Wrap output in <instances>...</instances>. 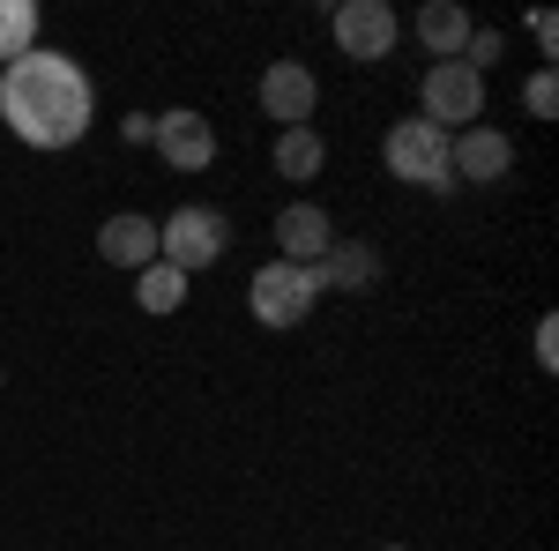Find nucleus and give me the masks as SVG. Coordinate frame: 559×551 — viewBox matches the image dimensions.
<instances>
[{"mask_svg": "<svg viewBox=\"0 0 559 551\" xmlns=\"http://www.w3.org/2000/svg\"><path fill=\"white\" fill-rule=\"evenodd\" d=\"M0 120L31 149H75L97 120V89L68 52H23L0 68Z\"/></svg>", "mask_w": 559, "mask_h": 551, "instance_id": "nucleus-1", "label": "nucleus"}, {"mask_svg": "<svg viewBox=\"0 0 559 551\" xmlns=\"http://www.w3.org/2000/svg\"><path fill=\"white\" fill-rule=\"evenodd\" d=\"M224 247H231V224H224L216 209H202V202H187V209H173L165 224H157V261H165V268H179V276L216 268V261H224Z\"/></svg>", "mask_w": 559, "mask_h": 551, "instance_id": "nucleus-2", "label": "nucleus"}, {"mask_svg": "<svg viewBox=\"0 0 559 551\" xmlns=\"http://www.w3.org/2000/svg\"><path fill=\"white\" fill-rule=\"evenodd\" d=\"M321 298H329L321 276H313V268H292V261H261L254 284H247V306H254L261 328H299Z\"/></svg>", "mask_w": 559, "mask_h": 551, "instance_id": "nucleus-3", "label": "nucleus"}, {"mask_svg": "<svg viewBox=\"0 0 559 551\" xmlns=\"http://www.w3.org/2000/svg\"><path fill=\"white\" fill-rule=\"evenodd\" d=\"M418 120L426 128H440V134H463V128H477L485 120V75H471L463 60H432L426 68V83H418Z\"/></svg>", "mask_w": 559, "mask_h": 551, "instance_id": "nucleus-4", "label": "nucleus"}, {"mask_svg": "<svg viewBox=\"0 0 559 551\" xmlns=\"http://www.w3.org/2000/svg\"><path fill=\"white\" fill-rule=\"evenodd\" d=\"M388 171L403 179V187H426V194H440V187H455V171H448V134L426 128V120H395L381 142Z\"/></svg>", "mask_w": 559, "mask_h": 551, "instance_id": "nucleus-5", "label": "nucleus"}, {"mask_svg": "<svg viewBox=\"0 0 559 551\" xmlns=\"http://www.w3.org/2000/svg\"><path fill=\"white\" fill-rule=\"evenodd\" d=\"M329 31L344 45V60H388L395 52V8L388 0H344L329 15Z\"/></svg>", "mask_w": 559, "mask_h": 551, "instance_id": "nucleus-6", "label": "nucleus"}, {"mask_svg": "<svg viewBox=\"0 0 559 551\" xmlns=\"http://www.w3.org/2000/svg\"><path fill=\"white\" fill-rule=\"evenodd\" d=\"M448 171H455V179H471V187H492V179H508V171H515V142L477 120V128L448 134Z\"/></svg>", "mask_w": 559, "mask_h": 551, "instance_id": "nucleus-7", "label": "nucleus"}, {"mask_svg": "<svg viewBox=\"0 0 559 551\" xmlns=\"http://www.w3.org/2000/svg\"><path fill=\"white\" fill-rule=\"evenodd\" d=\"M336 247V224L321 202H292V209H276V261H292V268H321Z\"/></svg>", "mask_w": 559, "mask_h": 551, "instance_id": "nucleus-8", "label": "nucleus"}, {"mask_svg": "<svg viewBox=\"0 0 559 551\" xmlns=\"http://www.w3.org/2000/svg\"><path fill=\"white\" fill-rule=\"evenodd\" d=\"M150 142H157V157H165L173 171H210L216 165L210 120H202V112H187V105H179V112H165V120L150 128Z\"/></svg>", "mask_w": 559, "mask_h": 551, "instance_id": "nucleus-9", "label": "nucleus"}, {"mask_svg": "<svg viewBox=\"0 0 559 551\" xmlns=\"http://www.w3.org/2000/svg\"><path fill=\"white\" fill-rule=\"evenodd\" d=\"M313 97H321V89H313V75H306L299 60H276V68L261 75V112H269L276 128H306V120H313Z\"/></svg>", "mask_w": 559, "mask_h": 551, "instance_id": "nucleus-10", "label": "nucleus"}, {"mask_svg": "<svg viewBox=\"0 0 559 551\" xmlns=\"http://www.w3.org/2000/svg\"><path fill=\"white\" fill-rule=\"evenodd\" d=\"M97 261H112V268H150L157 261V216H105L97 224Z\"/></svg>", "mask_w": 559, "mask_h": 551, "instance_id": "nucleus-11", "label": "nucleus"}, {"mask_svg": "<svg viewBox=\"0 0 559 551\" xmlns=\"http://www.w3.org/2000/svg\"><path fill=\"white\" fill-rule=\"evenodd\" d=\"M471 8L463 0H426L418 8V45H426L432 60H463V45H471Z\"/></svg>", "mask_w": 559, "mask_h": 551, "instance_id": "nucleus-12", "label": "nucleus"}, {"mask_svg": "<svg viewBox=\"0 0 559 551\" xmlns=\"http://www.w3.org/2000/svg\"><path fill=\"white\" fill-rule=\"evenodd\" d=\"M313 276H321V291H366V284L381 276V261L366 254V247H350V239H336V247H329V261H321Z\"/></svg>", "mask_w": 559, "mask_h": 551, "instance_id": "nucleus-13", "label": "nucleus"}, {"mask_svg": "<svg viewBox=\"0 0 559 551\" xmlns=\"http://www.w3.org/2000/svg\"><path fill=\"white\" fill-rule=\"evenodd\" d=\"M134 306H142V313H157V321H165V313H179V306H187V276H179V268H165V261L134 268Z\"/></svg>", "mask_w": 559, "mask_h": 551, "instance_id": "nucleus-14", "label": "nucleus"}, {"mask_svg": "<svg viewBox=\"0 0 559 551\" xmlns=\"http://www.w3.org/2000/svg\"><path fill=\"white\" fill-rule=\"evenodd\" d=\"M269 157H276V179H313L329 149H321L313 128H276V149H269Z\"/></svg>", "mask_w": 559, "mask_h": 551, "instance_id": "nucleus-15", "label": "nucleus"}, {"mask_svg": "<svg viewBox=\"0 0 559 551\" xmlns=\"http://www.w3.org/2000/svg\"><path fill=\"white\" fill-rule=\"evenodd\" d=\"M38 52V8L31 0H0V68Z\"/></svg>", "mask_w": 559, "mask_h": 551, "instance_id": "nucleus-16", "label": "nucleus"}, {"mask_svg": "<svg viewBox=\"0 0 559 551\" xmlns=\"http://www.w3.org/2000/svg\"><path fill=\"white\" fill-rule=\"evenodd\" d=\"M522 105H530V120H552V112H559V83H552V68H537V75H530Z\"/></svg>", "mask_w": 559, "mask_h": 551, "instance_id": "nucleus-17", "label": "nucleus"}, {"mask_svg": "<svg viewBox=\"0 0 559 551\" xmlns=\"http://www.w3.org/2000/svg\"><path fill=\"white\" fill-rule=\"evenodd\" d=\"M492 60H500V31H471V45H463V68H471V75H485Z\"/></svg>", "mask_w": 559, "mask_h": 551, "instance_id": "nucleus-18", "label": "nucleus"}, {"mask_svg": "<svg viewBox=\"0 0 559 551\" xmlns=\"http://www.w3.org/2000/svg\"><path fill=\"white\" fill-rule=\"evenodd\" d=\"M537 366H545V373L559 366V328H552V321H537Z\"/></svg>", "mask_w": 559, "mask_h": 551, "instance_id": "nucleus-19", "label": "nucleus"}, {"mask_svg": "<svg viewBox=\"0 0 559 551\" xmlns=\"http://www.w3.org/2000/svg\"><path fill=\"white\" fill-rule=\"evenodd\" d=\"M530 38H537L545 52H552V45H559V23H552V15H530Z\"/></svg>", "mask_w": 559, "mask_h": 551, "instance_id": "nucleus-20", "label": "nucleus"}, {"mask_svg": "<svg viewBox=\"0 0 559 551\" xmlns=\"http://www.w3.org/2000/svg\"><path fill=\"white\" fill-rule=\"evenodd\" d=\"M381 551H403V544H381Z\"/></svg>", "mask_w": 559, "mask_h": 551, "instance_id": "nucleus-21", "label": "nucleus"}, {"mask_svg": "<svg viewBox=\"0 0 559 551\" xmlns=\"http://www.w3.org/2000/svg\"><path fill=\"white\" fill-rule=\"evenodd\" d=\"M0 381H8V373H0Z\"/></svg>", "mask_w": 559, "mask_h": 551, "instance_id": "nucleus-22", "label": "nucleus"}]
</instances>
